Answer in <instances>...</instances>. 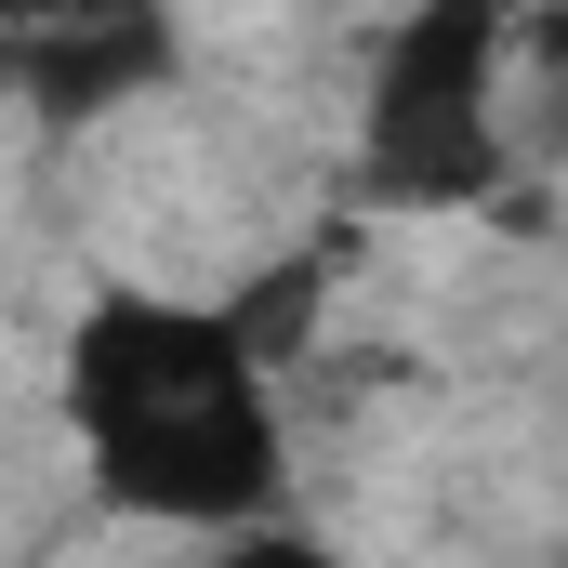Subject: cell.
Segmentation results:
<instances>
[{"label": "cell", "instance_id": "cell-1", "mask_svg": "<svg viewBox=\"0 0 568 568\" xmlns=\"http://www.w3.org/2000/svg\"><path fill=\"white\" fill-rule=\"evenodd\" d=\"M53 397L80 463L106 476V503H133L159 529H265L291 489V424H278V344L252 331V304H199V291H106L80 304Z\"/></svg>", "mask_w": 568, "mask_h": 568}, {"label": "cell", "instance_id": "cell-2", "mask_svg": "<svg viewBox=\"0 0 568 568\" xmlns=\"http://www.w3.org/2000/svg\"><path fill=\"white\" fill-rule=\"evenodd\" d=\"M503 53L516 0H410L357 93V172L397 212H463L503 185Z\"/></svg>", "mask_w": 568, "mask_h": 568}, {"label": "cell", "instance_id": "cell-4", "mask_svg": "<svg viewBox=\"0 0 568 568\" xmlns=\"http://www.w3.org/2000/svg\"><path fill=\"white\" fill-rule=\"evenodd\" d=\"M133 13H172V0H0V27H133Z\"/></svg>", "mask_w": 568, "mask_h": 568}, {"label": "cell", "instance_id": "cell-3", "mask_svg": "<svg viewBox=\"0 0 568 568\" xmlns=\"http://www.w3.org/2000/svg\"><path fill=\"white\" fill-rule=\"evenodd\" d=\"M159 67H172V13H133V27H0V80H13L53 133L133 106Z\"/></svg>", "mask_w": 568, "mask_h": 568}]
</instances>
